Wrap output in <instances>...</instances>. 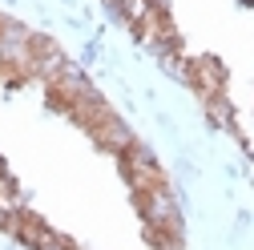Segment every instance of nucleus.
<instances>
[{"instance_id":"nucleus-1","label":"nucleus","mask_w":254,"mask_h":250,"mask_svg":"<svg viewBox=\"0 0 254 250\" xmlns=\"http://www.w3.org/2000/svg\"><path fill=\"white\" fill-rule=\"evenodd\" d=\"M125 158H121V166H125V178L133 182V190H157V186H166V178H162V170L153 166V158L145 149H137V145H129V149H121Z\"/></svg>"},{"instance_id":"nucleus-2","label":"nucleus","mask_w":254,"mask_h":250,"mask_svg":"<svg viewBox=\"0 0 254 250\" xmlns=\"http://www.w3.org/2000/svg\"><path fill=\"white\" fill-rule=\"evenodd\" d=\"M190 81H194L206 97H214V93H222V65L210 61V57H202V61L190 65Z\"/></svg>"}]
</instances>
